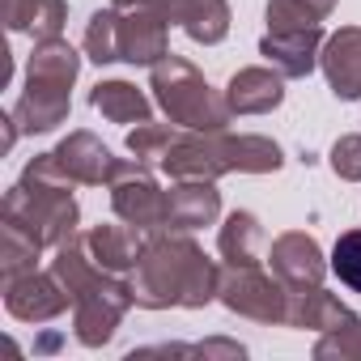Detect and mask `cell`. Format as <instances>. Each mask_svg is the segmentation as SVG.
<instances>
[{"mask_svg": "<svg viewBox=\"0 0 361 361\" xmlns=\"http://www.w3.org/2000/svg\"><path fill=\"white\" fill-rule=\"evenodd\" d=\"M331 272L340 276L344 289L361 293V230H344L331 247Z\"/></svg>", "mask_w": 361, "mask_h": 361, "instance_id": "obj_28", "label": "cell"}, {"mask_svg": "<svg viewBox=\"0 0 361 361\" xmlns=\"http://www.w3.org/2000/svg\"><path fill=\"white\" fill-rule=\"evenodd\" d=\"M77 178L60 166L56 149L51 153H35L22 170V178L5 192V204H0V221H9L18 230H26L43 251L68 243L77 234L81 209L73 200Z\"/></svg>", "mask_w": 361, "mask_h": 361, "instance_id": "obj_2", "label": "cell"}, {"mask_svg": "<svg viewBox=\"0 0 361 361\" xmlns=\"http://www.w3.org/2000/svg\"><path fill=\"white\" fill-rule=\"evenodd\" d=\"M56 157H60V166L77 178L81 188H102V183H111V174H115V166H119V157H115L94 132H68V136L56 145Z\"/></svg>", "mask_w": 361, "mask_h": 361, "instance_id": "obj_15", "label": "cell"}, {"mask_svg": "<svg viewBox=\"0 0 361 361\" xmlns=\"http://www.w3.org/2000/svg\"><path fill=\"white\" fill-rule=\"evenodd\" d=\"M226 102L234 115H268L285 102V77L276 68H238L226 85Z\"/></svg>", "mask_w": 361, "mask_h": 361, "instance_id": "obj_16", "label": "cell"}, {"mask_svg": "<svg viewBox=\"0 0 361 361\" xmlns=\"http://www.w3.org/2000/svg\"><path fill=\"white\" fill-rule=\"evenodd\" d=\"M268 264H272V272L298 293V289H314V285H323V276H327V259H323V247L306 234V230H289V234H281L276 243H272V251H268Z\"/></svg>", "mask_w": 361, "mask_h": 361, "instance_id": "obj_11", "label": "cell"}, {"mask_svg": "<svg viewBox=\"0 0 361 361\" xmlns=\"http://www.w3.org/2000/svg\"><path fill=\"white\" fill-rule=\"evenodd\" d=\"M357 314L336 298V293H327L323 285H314V289H298L293 298H289V327H302V331H336V327H344V323H353Z\"/></svg>", "mask_w": 361, "mask_h": 361, "instance_id": "obj_18", "label": "cell"}, {"mask_svg": "<svg viewBox=\"0 0 361 361\" xmlns=\"http://www.w3.org/2000/svg\"><path fill=\"white\" fill-rule=\"evenodd\" d=\"M85 243H90V251H94V259L106 268V272H132L136 268V259H140V251H145V234L140 230H132L128 221L123 226H94L90 234H85Z\"/></svg>", "mask_w": 361, "mask_h": 361, "instance_id": "obj_19", "label": "cell"}, {"mask_svg": "<svg viewBox=\"0 0 361 361\" xmlns=\"http://www.w3.org/2000/svg\"><path fill=\"white\" fill-rule=\"evenodd\" d=\"M85 60L94 64H115L119 60V18L115 9H98L85 22Z\"/></svg>", "mask_w": 361, "mask_h": 361, "instance_id": "obj_26", "label": "cell"}, {"mask_svg": "<svg viewBox=\"0 0 361 361\" xmlns=\"http://www.w3.org/2000/svg\"><path fill=\"white\" fill-rule=\"evenodd\" d=\"M81 73V56L64 43V39H43L30 51L26 64V90L13 106L22 132H56L68 111H73V85Z\"/></svg>", "mask_w": 361, "mask_h": 361, "instance_id": "obj_4", "label": "cell"}, {"mask_svg": "<svg viewBox=\"0 0 361 361\" xmlns=\"http://www.w3.org/2000/svg\"><path fill=\"white\" fill-rule=\"evenodd\" d=\"M90 106L111 123H145V119H153L149 98L132 81H98L90 90Z\"/></svg>", "mask_w": 361, "mask_h": 361, "instance_id": "obj_20", "label": "cell"}, {"mask_svg": "<svg viewBox=\"0 0 361 361\" xmlns=\"http://www.w3.org/2000/svg\"><path fill=\"white\" fill-rule=\"evenodd\" d=\"M174 136H178V132H170L166 123L145 119V123H136V128L128 132V153L140 157V161H149V166H161V157H166V149L174 145Z\"/></svg>", "mask_w": 361, "mask_h": 361, "instance_id": "obj_27", "label": "cell"}, {"mask_svg": "<svg viewBox=\"0 0 361 361\" xmlns=\"http://www.w3.org/2000/svg\"><path fill=\"white\" fill-rule=\"evenodd\" d=\"M132 306H136L132 281H123L119 272H102L98 281H90L73 298V336H77V344L102 348L119 331V323Z\"/></svg>", "mask_w": 361, "mask_h": 361, "instance_id": "obj_7", "label": "cell"}, {"mask_svg": "<svg viewBox=\"0 0 361 361\" xmlns=\"http://www.w3.org/2000/svg\"><path fill=\"white\" fill-rule=\"evenodd\" d=\"M336 9V0H268V30H306Z\"/></svg>", "mask_w": 361, "mask_h": 361, "instance_id": "obj_25", "label": "cell"}, {"mask_svg": "<svg viewBox=\"0 0 361 361\" xmlns=\"http://www.w3.org/2000/svg\"><path fill=\"white\" fill-rule=\"evenodd\" d=\"M5 26L13 35H30L35 43L60 39L68 26V5L64 0H5Z\"/></svg>", "mask_w": 361, "mask_h": 361, "instance_id": "obj_17", "label": "cell"}, {"mask_svg": "<svg viewBox=\"0 0 361 361\" xmlns=\"http://www.w3.org/2000/svg\"><path fill=\"white\" fill-rule=\"evenodd\" d=\"M319 68L336 98L357 102L361 98V26H340L336 35H327L319 51Z\"/></svg>", "mask_w": 361, "mask_h": 361, "instance_id": "obj_14", "label": "cell"}, {"mask_svg": "<svg viewBox=\"0 0 361 361\" xmlns=\"http://www.w3.org/2000/svg\"><path fill=\"white\" fill-rule=\"evenodd\" d=\"M331 170L344 178V183H361V136H340L327 153Z\"/></svg>", "mask_w": 361, "mask_h": 361, "instance_id": "obj_30", "label": "cell"}, {"mask_svg": "<svg viewBox=\"0 0 361 361\" xmlns=\"http://www.w3.org/2000/svg\"><path fill=\"white\" fill-rule=\"evenodd\" d=\"M39 255H43V247H39L26 230L0 221V276L13 281V276H22V272H35Z\"/></svg>", "mask_w": 361, "mask_h": 361, "instance_id": "obj_24", "label": "cell"}, {"mask_svg": "<svg viewBox=\"0 0 361 361\" xmlns=\"http://www.w3.org/2000/svg\"><path fill=\"white\" fill-rule=\"evenodd\" d=\"M314 357L319 361H361V319H353L336 331H323L314 344Z\"/></svg>", "mask_w": 361, "mask_h": 361, "instance_id": "obj_29", "label": "cell"}, {"mask_svg": "<svg viewBox=\"0 0 361 361\" xmlns=\"http://www.w3.org/2000/svg\"><path fill=\"white\" fill-rule=\"evenodd\" d=\"M73 306L68 289L60 285L56 272H22L13 281H5V310L22 323H51Z\"/></svg>", "mask_w": 361, "mask_h": 361, "instance_id": "obj_10", "label": "cell"}, {"mask_svg": "<svg viewBox=\"0 0 361 361\" xmlns=\"http://www.w3.org/2000/svg\"><path fill=\"white\" fill-rule=\"evenodd\" d=\"M115 18H119V60L136 68H153L161 56H170V22L145 5L132 0H115Z\"/></svg>", "mask_w": 361, "mask_h": 361, "instance_id": "obj_9", "label": "cell"}, {"mask_svg": "<svg viewBox=\"0 0 361 361\" xmlns=\"http://www.w3.org/2000/svg\"><path fill=\"white\" fill-rule=\"evenodd\" d=\"M149 90H153L157 106L166 111V119L188 132H226L234 119L226 94H217L204 81V73L196 64H188L183 56H161L149 68Z\"/></svg>", "mask_w": 361, "mask_h": 361, "instance_id": "obj_5", "label": "cell"}, {"mask_svg": "<svg viewBox=\"0 0 361 361\" xmlns=\"http://www.w3.org/2000/svg\"><path fill=\"white\" fill-rule=\"evenodd\" d=\"M281 166V145L259 132H178L161 157V170L170 178H213V183L221 174H272Z\"/></svg>", "mask_w": 361, "mask_h": 361, "instance_id": "obj_3", "label": "cell"}, {"mask_svg": "<svg viewBox=\"0 0 361 361\" xmlns=\"http://www.w3.org/2000/svg\"><path fill=\"white\" fill-rule=\"evenodd\" d=\"M221 268L200 251V243L183 230H161L145 238V251L132 268V293L140 310L188 306L200 310L217 298Z\"/></svg>", "mask_w": 361, "mask_h": 361, "instance_id": "obj_1", "label": "cell"}, {"mask_svg": "<svg viewBox=\"0 0 361 361\" xmlns=\"http://www.w3.org/2000/svg\"><path fill=\"white\" fill-rule=\"evenodd\" d=\"M323 26H306V30H268L259 39V56L281 73V77H310L323 51Z\"/></svg>", "mask_w": 361, "mask_h": 361, "instance_id": "obj_13", "label": "cell"}, {"mask_svg": "<svg viewBox=\"0 0 361 361\" xmlns=\"http://www.w3.org/2000/svg\"><path fill=\"white\" fill-rule=\"evenodd\" d=\"M106 188H111V209H115L119 221H128V226L140 230L145 238L170 230V226H166V192L157 188L149 161H140V157H119V166H115V174H111Z\"/></svg>", "mask_w": 361, "mask_h": 361, "instance_id": "obj_8", "label": "cell"}, {"mask_svg": "<svg viewBox=\"0 0 361 361\" xmlns=\"http://www.w3.org/2000/svg\"><path fill=\"white\" fill-rule=\"evenodd\" d=\"M174 26H183V35L192 43L213 47L230 35V0H183Z\"/></svg>", "mask_w": 361, "mask_h": 361, "instance_id": "obj_21", "label": "cell"}, {"mask_svg": "<svg viewBox=\"0 0 361 361\" xmlns=\"http://www.w3.org/2000/svg\"><path fill=\"white\" fill-rule=\"evenodd\" d=\"M259 247H264V226L255 213L247 209H234L226 221H221V234H217V251L226 264H259Z\"/></svg>", "mask_w": 361, "mask_h": 361, "instance_id": "obj_22", "label": "cell"}, {"mask_svg": "<svg viewBox=\"0 0 361 361\" xmlns=\"http://www.w3.org/2000/svg\"><path fill=\"white\" fill-rule=\"evenodd\" d=\"M289 298L293 289L272 272H264L259 264H226L221 268V289L217 302L251 323H289Z\"/></svg>", "mask_w": 361, "mask_h": 361, "instance_id": "obj_6", "label": "cell"}, {"mask_svg": "<svg viewBox=\"0 0 361 361\" xmlns=\"http://www.w3.org/2000/svg\"><path fill=\"white\" fill-rule=\"evenodd\" d=\"M221 217V192L213 178H174L166 192V226L170 230H204Z\"/></svg>", "mask_w": 361, "mask_h": 361, "instance_id": "obj_12", "label": "cell"}, {"mask_svg": "<svg viewBox=\"0 0 361 361\" xmlns=\"http://www.w3.org/2000/svg\"><path fill=\"white\" fill-rule=\"evenodd\" d=\"M51 272L60 276V285L68 289V298H77L90 281H98L106 268L94 259V251H90V243H85V234H73L68 243H60L56 247V259H51Z\"/></svg>", "mask_w": 361, "mask_h": 361, "instance_id": "obj_23", "label": "cell"}]
</instances>
